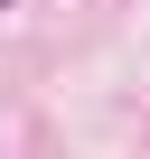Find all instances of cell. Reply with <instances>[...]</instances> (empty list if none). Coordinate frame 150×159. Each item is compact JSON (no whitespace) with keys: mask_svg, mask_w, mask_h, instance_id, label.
Here are the masks:
<instances>
[{"mask_svg":"<svg viewBox=\"0 0 150 159\" xmlns=\"http://www.w3.org/2000/svg\"><path fill=\"white\" fill-rule=\"evenodd\" d=\"M0 10H10V0H0Z\"/></svg>","mask_w":150,"mask_h":159,"instance_id":"1","label":"cell"}]
</instances>
